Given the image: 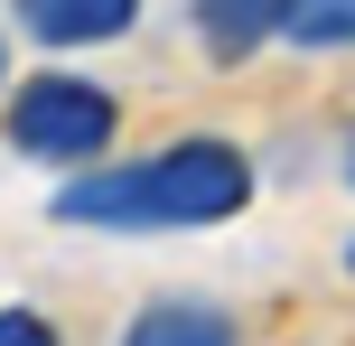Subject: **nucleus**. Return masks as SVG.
<instances>
[{
    "mask_svg": "<svg viewBox=\"0 0 355 346\" xmlns=\"http://www.w3.org/2000/svg\"><path fill=\"white\" fill-rule=\"evenodd\" d=\"M0 131H10L19 159L75 178V168L112 159V141H122V94L94 85V75H75V66H47V75H28V85L0 94Z\"/></svg>",
    "mask_w": 355,
    "mask_h": 346,
    "instance_id": "obj_2",
    "label": "nucleus"
},
{
    "mask_svg": "<svg viewBox=\"0 0 355 346\" xmlns=\"http://www.w3.org/2000/svg\"><path fill=\"white\" fill-rule=\"evenodd\" d=\"M337 178H346V187H355V131H346V150H337Z\"/></svg>",
    "mask_w": 355,
    "mask_h": 346,
    "instance_id": "obj_9",
    "label": "nucleus"
},
{
    "mask_svg": "<svg viewBox=\"0 0 355 346\" xmlns=\"http://www.w3.org/2000/svg\"><path fill=\"white\" fill-rule=\"evenodd\" d=\"M290 10L300 0H187V28L215 66H252L262 47H290Z\"/></svg>",
    "mask_w": 355,
    "mask_h": 346,
    "instance_id": "obj_4",
    "label": "nucleus"
},
{
    "mask_svg": "<svg viewBox=\"0 0 355 346\" xmlns=\"http://www.w3.org/2000/svg\"><path fill=\"white\" fill-rule=\"evenodd\" d=\"M262 187L243 141H215V131H187V141H159L141 159H103L75 168L47 197L56 225H85V234H206V225H234Z\"/></svg>",
    "mask_w": 355,
    "mask_h": 346,
    "instance_id": "obj_1",
    "label": "nucleus"
},
{
    "mask_svg": "<svg viewBox=\"0 0 355 346\" xmlns=\"http://www.w3.org/2000/svg\"><path fill=\"white\" fill-rule=\"evenodd\" d=\"M290 47H309V56L355 47V0H300L290 10Z\"/></svg>",
    "mask_w": 355,
    "mask_h": 346,
    "instance_id": "obj_6",
    "label": "nucleus"
},
{
    "mask_svg": "<svg viewBox=\"0 0 355 346\" xmlns=\"http://www.w3.org/2000/svg\"><path fill=\"white\" fill-rule=\"evenodd\" d=\"M10 10L19 37H37V47L75 56V47H112V37L141 28V0H0Z\"/></svg>",
    "mask_w": 355,
    "mask_h": 346,
    "instance_id": "obj_3",
    "label": "nucleus"
},
{
    "mask_svg": "<svg viewBox=\"0 0 355 346\" xmlns=\"http://www.w3.org/2000/svg\"><path fill=\"white\" fill-rule=\"evenodd\" d=\"M346 272H355V234H346Z\"/></svg>",
    "mask_w": 355,
    "mask_h": 346,
    "instance_id": "obj_10",
    "label": "nucleus"
},
{
    "mask_svg": "<svg viewBox=\"0 0 355 346\" xmlns=\"http://www.w3.org/2000/svg\"><path fill=\"white\" fill-rule=\"evenodd\" d=\"M112 346H243V318L225 300H196V291H159L122 318Z\"/></svg>",
    "mask_w": 355,
    "mask_h": 346,
    "instance_id": "obj_5",
    "label": "nucleus"
},
{
    "mask_svg": "<svg viewBox=\"0 0 355 346\" xmlns=\"http://www.w3.org/2000/svg\"><path fill=\"white\" fill-rule=\"evenodd\" d=\"M0 346H66V328H56L47 309H28V300H10V309H0Z\"/></svg>",
    "mask_w": 355,
    "mask_h": 346,
    "instance_id": "obj_7",
    "label": "nucleus"
},
{
    "mask_svg": "<svg viewBox=\"0 0 355 346\" xmlns=\"http://www.w3.org/2000/svg\"><path fill=\"white\" fill-rule=\"evenodd\" d=\"M0 19H10V10H0ZM10 37H19V28H0V94H10Z\"/></svg>",
    "mask_w": 355,
    "mask_h": 346,
    "instance_id": "obj_8",
    "label": "nucleus"
}]
</instances>
